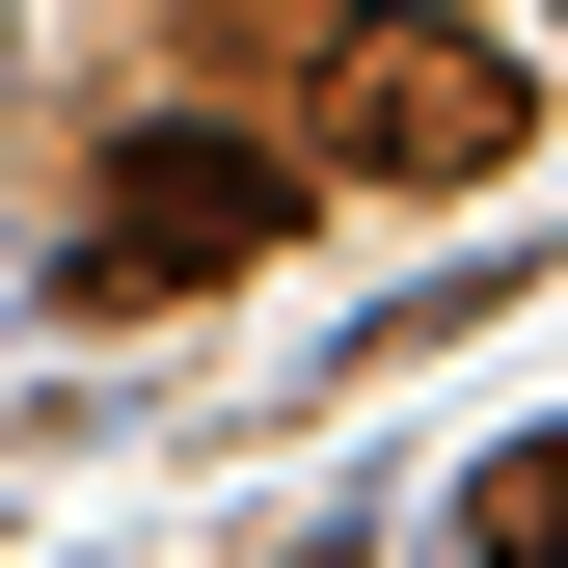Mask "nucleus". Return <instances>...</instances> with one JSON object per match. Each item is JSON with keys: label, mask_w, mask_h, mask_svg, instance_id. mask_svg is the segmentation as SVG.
<instances>
[{"label": "nucleus", "mask_w": 568, "mask_h": 568, "mask_svg": "<svg viewBox=\"0 0 568 568\" xmlns=\"http://www.w3.org/2000/svg\"><path fill=\"white\" fill-rule=\"evenodd\" d=\"M460 568H568V434H515V460L460 487Z\"/></svg>", "instance_id": "obj_3"}, {"label": "nucleus", "mask_w": 568, "mask_h": 568, "mask_svg": "<svg viewBox=\"0 0 568 568\" xmlns=\"http://www.w3.org/2000/svg\"><path fill=\"white\" fill-rule=\"evenodd\" d=\"M515 135H541V82L487 28H434V0H352V28H325V135H298V163H352V190H487Z\"/></svg>", "instance_id": "obj_2"}, {"label": "nucleus", "mask_w": 568, "mask_h": 568, "mask_svg": "<svg viewBox=\"0 0 568 568\" xmlns=\"http://www.w3.org/2000/svg\"><path fill=\"white\" fill-rule=\"evenodd\" d=\"M298 244V135H217V109H163V135H109V190H82V271L54 298H217V271Z\"/></svg>", "instance_id": "obj_1"}]
</instances>
